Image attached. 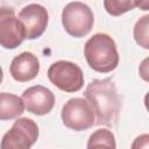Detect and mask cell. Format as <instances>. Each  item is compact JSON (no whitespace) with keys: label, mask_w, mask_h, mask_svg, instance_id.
I'll use <instances>...</instances> for the list:
<instances>
[{"label":"cell","mask_w":149,"mask_h":149,"mask_svg":"<svg viewBox=\"0 0 149 149\" xmlns=\"http://www.w3.org/2000/svg\"><path fill=\"white\" fill-rule=\"evenodd\" d=\"M84 95L95 114V125L107 127L116 125L121 102L115 84L111 78L93 79L87 85Z\"/></svg>","instance_id":"6da1fadb"},{"label":"cell","mask_w":149,"mask_h":149,"mask_svg":"<svg viewBox=\"0 0 149 149\" xmlns=\"http://www.w3.org/2000/svg\"><path fill=\"white\" fill-rule=\"evenodd\" d=\"M84 56L91 69L108 73L119 65V52L114 40L102 33L90 37L84 47Z\"/></svg>","instance_id":"7a4b0ae2"},{"label":"cell","mask_w":149,"mask_h":149,"mask_svg":"<svg viewBox=\"0 0 149 149\" xmlns=\"http://www.w3.org/2000/svg\"><path fill=\"white\" fill-rule=\"evenodd\" d=\"M62 23L65 31L73 37L86 36L94 23L91 8L80 1L68 3L62 12Z\"/></svg>","instance_id":"3957f363"},{"label":"cell","mask_w":149,"mask_h":149,"mask_svg":"<svg viewBox=\"0 0 149 149\" xmlns=\"http://www.w3.org/2000/svg\"><path fill=\"white\" fill-rule=\"evenodd\" d=\"M49 80L61 91L72 93L79 91L84 85V73L81 69L69 61H58L48 69Z\"/></svg>","instance_id":"277c9868"},{"label":"cell","mask_w":149,"mask_h":149,"mask_svg":"<svg viewBox=\"0 0 149 149\" xmlns=\"http://www.w3.org/2000/svg\"><path fill=\"white\" fill-rule=\"evenodd\" d=\"M62 121L69 129L81 132L95 125V114L84 98H72L62 108Z\"/></svg>","instance_id":"5b68a950"},{"label":"cell","mask_w":149,"mask_h":149,"mask_svg":"<svg viewBox=\"0 0 149 149\" xmlns=\"http://www.w3.org/2000/svg\"><path fill=\"white\" fill-rule=\"evenodd\" d=\"M38 127L31 119H17L2 136L1 149H30L37 141Z\"/></svg>","instance_id":"8992f818"},{"label":"cell","mask_w":149,"mask_h":149,"mask_svg":"<svg viewBox=\"0 0 149 149\" xmlns=\"http://www.w3.org/2000/svg\"><path fill=\"white\" fill-rule=\"evenodd\" d=\"M26 38V29L12 8L0 9V44L5 49L17 48Z\"/></svg>","instance_id":"52a82bcc"},{"label":"cell","mask_w":149,"mask_h":149,"mask_svg":"<svg viewBox=\"0 0 149 149\" xmlns=\"http://www.w3.org/2000/svg\"><path fill=\"white\" fill-rule=\"evenodd\" d=\"M19 20L26 29V38L35 40L40 37L48 24V12L38 3L27 5L19 13Z\"/></svg>","instance_id":"ba28073f"},{"label":"cell","mask_w":149,"mask_h":149,"mask_svg":"<svg viewBox=\"0 0 149 149\" xmlns=\"http://www.w3.org/2000/svg\"><path fill=\"white\" fill-rule=\"evenodd\" d=\"M22 100L28 112L35 115H45L54 108L55 95L54 93L42 85H35L24 90Z\"/></svg>","instance_id":"9c48e42d"},{"label":"cell","mask_w":149,"mask_h":149,"mask_svg":"<svg viewBox=\"0 0 149 149\" xmlns=\"http://www.w3.org/2000/svg\"><path fill=\"white\" fill-rule=\"evenodd\" d=\"M40 71V62L33 52L24 51L15 56L10 63L9 72L12 77L20 83L33 80Z\"/></svg>","instance_id":"30bf717a"},{"label":"cell","mask_w":149,"mask_h":149,"mask_svg":"<svg viewBox=\"0 0 149 149\" xmlns=\"http://www.w3.org/2000/svg\"><path fill=\"white\" fill-rule=\"evenodd\" d=\"M24 107L22 98L7 92L0 94V119L2 121L20 116L23 113Z\"/></svg>","instance_id":"8fae6325"},{"label":"cell","mask_w":149,"mask_h":149,"mask_svg":"<svg viewBox=\"0 0 149 149\" xmlns=\"http://www.w3.org/2000/svg\"><path fill=\"white\" fill-rule=\"evenodd\" d=\"M115 147L113 133L106 128H100L90 135L86 149H115Z\"/></svg>","instance_id":"7c38bea8"},{"label":"cell","mask_w":149,"mask_h":149,"mask_svg":"<svg viewBox=\"0 0 149 149\" xmlns=\"http://www.w3.org/2000/svg\"><path fill=\"white\" fill-rule=\"evenodd\" d=\"M133 35L135 42L140 47L144 49H149V14L141 16L136 21L134 26Z\"/></svg>","instance_id":"4fadbf2b"},{"label":"cell","mask_w":149,"mask_h":149,"mask_svg":"<svg viewBox=\"0 0 149 149\" xmlns=\"http://www.w3.org/2000/svg\"><path fill=\"white\" fill-rule=\"evenodd\" d=\"M104 7L106 12L113 16H119L136 7V0H105Z\"/></svg>","instance_id":"5bb4252c"},{"label":"cell","mask_w":149,"mask_h":149,"mask_svg":"<svg viewBox=\"0 0 149 149\" xmlns=\"http://www.w3.org/2000/svg\"><path fill=\"white\" fill-rule=\"evenodd\" d=\"M130 149H149V134H142L137 136L133 141Z\"/></svg>","instance_id":"9a60e30c"},{"label":"cell","mask_w":149,"mask_h":149,"mask_svg":"<svg viewBox=\"0 0 149 149\" xmlns=\"http://www.w3.org/2000/svg\"><path fill=\"white\" fill-rule=\"evenodd\" d=\"M139 74H140V77H141L144 81L149 83V57L144 58V59L140 63V66H139Z\"/></svg>","instance_id":"2e32d148"},{"label":"cell","mask_w":149,"mask_h":149,"mask_svg":"<svg viewBox=\"0 0 149 149\" xmlns=\"http://www.w3.org/2000/svg\"><path fill=\"white\" fill-rule=\"evenodd\" d=\"M136 7H140L142 10H148V9H149V1H148V0H140V1H136Z\"/></svg>","instance_id":"e0dca14e"},{"label":"cell","mask_w":149,"mask_h":149,"mask_svg":"<svg viewBox=\"0 0 149 149\" xmlns=\"http://www.w3.org/2000/svg\"><path fill=\"white\" fill-rule=\"evenodd\" d=\"M144 106H146V108H147V111L149 112V92L146 94V97H144Z\"/></svg>","instance_id":"ac0fdd59"}]
</instances>
